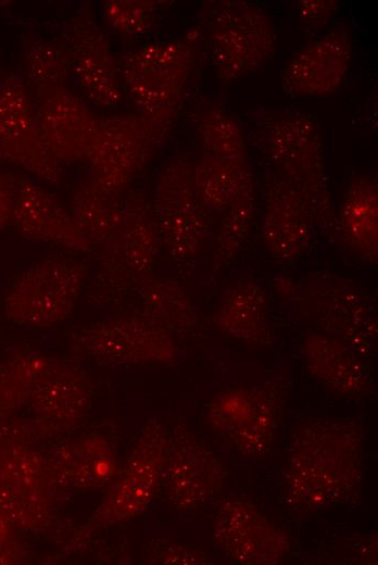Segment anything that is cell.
<instances>
[{
	"instance_id": "1",
	"label": "cell",
	"mask_w": 378,
	"mask_h": 565,
	"mask_svg": "<svg viewBox=\"0 0 378 565\" xmlns=\"http://www.w3.org/2000/svg\"><path fill=\"white\" fill-rule=\"evenodd\" d=\"M363 429L350 418H318L293 434L285 460V498L299 512L349 501L363 473Z\"/></svg>"
},
{
	"instance_id": "2",
	"label": "cell",
	"mask_w": 378,
	"mask_h": 565,
	"mask_svg": "<svg viewBox=\"0 0 378 565\" xmlns=\"http://www.w3.org/2000/svg\"><path fill=\"white\" fill-rule=\"evenodd\" d=\"M255 145L269 168L289 179L305 196L322 227L332 221L324 142L311 115L285 109H261L252 114Z\"/></svg>"
},
{
	"instance_id": "3",
	"label": "cell",
	"mask_w": 378,
	"mask_h": 565,
	"mask_svg": "<svg viewBox=\"0 0 378 565\" xmlns=\"http://www.w3.org/2000/svg\"><path fill=\"white\" fill-rule=\"evenodd\" d=\"M198 36L192 29L181 38L146 43L119 61L121 79L129 98L161 138L180 110Z\"/></svg>"
},
{
	"instance_id": "4",
	"label": "cell",
	"mask_w": 378,
	"mask_h": 565,
	"mask_svg": "<svg viewBox=\"0 0 378 565\" xmlns=\"http://www.w3.org/2000/svg\"><path fill=\"white\" fill-rule=\"evenodd\" d=\"M162 247L160 234L144 193L128 188L123 193V219L117 240L100 251L99 265L88 289V302L96 307H113L129 291L153 275Z\"/></svg>"
},
{
	"instance_id": "5",
	"label": "cell",
	"mask_w": 378,
	"mask_h": 565,
	"mask_svg": "<svg viewBox=\"0 0 378 565\" xmlns=\"http://www.w3.org/2000/svg\"><path fill=\"white\" fill-rule=\"evenodd\" d=\"M212 65L223 81L236 80L262 67L274 54L276 32L268 14L247 1L223 0L206 17Z\"/></svg>"
},
{
	"instance_id": "6",
	"label": "cell",
	"mask_w": 378,
	"mask_h": 565,
	"mask_svg": "<svg viewBox=\"0 0 378 565\" xmlns=\"http://www.w3.org/2000/svg\"><path fill=\"white\" fill-rule=\"evenodd\" d=\"M70 349L103 366L172 364L178 357L173 336L139 312L109 316L74 330Z\"/></svg>"
},
{
	"instance_id": "7",
	"label": "cell",
	"mask_w": 378,
	"mask_h": 565,
	"mask_svg": "<svg viewBox=\"0 0 378 565\" xmlns=\"http://www.w3.org/2000/svg\"><path fill=\"white\" fill-rule=\"evenodd\" d=\"M167 434L155 418L144 423L81 537L129 520L147 510L161 485Z\"/></svg>"
},
{
	"instance_id": "8",
	"label": "cell",
	"mask_w": 378,
	"mask_h": 565,
	"mask_svg": "<svg viewBox=\"0 0 378 565\" xmlns=\"http://www.w3.org/2000/svg\"><path fill=\"white\" fill-rule=\"evenodd\" d=\"M78 261L51 258L23 272L4 299L5 316L27 327H51L73 312L87 277Z\"/></svg>"
},
{
	"instance_id": "9",
	"label": "cell",
	"mask_w": 378,
	"mask_h": 565,
	"mask_svg": "<svg viewBox=\"0 0 378 565\" xmlns=\"http://www.w3.org/2000/svg\"><path fill=\"white\" fill-rule=\"evenodd\" d=\"M152 211L162 246L178 263L193 260L209 236V214L192 179V165L182 156L161 168Z\"/></svg>"
},
{
	"instance_id": "10",
	"label": "cell",
	"mask_w": 378,
	"mask_h": 565,
	"mask_svg": "<svg viewBox=\"0 0 378 565\" xmlns=\"http://www.w3.org/2000/svg\"><path fill=\"white\" fill-rule=\"evenodd\" d=\"M161 140L139 114L99 118L98 135L86 160L89 177L104 190L123 194Z\"/></svg>"
},
{
	"instance_id": "11",
	"label": "cell",
	"mask_w": 378,
	"mask_h": 565,
	"mask_svg": "<svg viewBox=\"0 0 378 565\" xmlns=\"http://www.w3.org/2000/svg\"><path fill=\"white\" fill-rule=\"evenodd\" d=\"M0 160L52 185L61 180V162L41 130L36 103L22 77L0 81Z\"/></svg>"
},
{
	"instance_id": "12",
	"label": "cell",
	"mask_w": 378,
	"mask_h": 565,
	"mask_svg": "<svg viewBox=\"0 0 378 565\" xmlns=\"http://www.w3.org/2000/svg\"><path fill=\"white\" fill-rule=\"evenodd\" d=\"M279 401L269 387H239L216 394L209 405L213 431L244 456L261 457L278 429Z\"/></svg>"
},
{
	"instance_id": "13",
	"label": "cell",
	"mask_w": 378,
	"mask_h": 565,
	"mask_svg": "<svg viewBox=\"0 0 378 565\" xmlns=\"http://www.w3.org/2000/svg\"><path fill=\"white\" fill-rule=\"evenodd\" d=\"M62 43L70 58L72 77L85 98L100 106H116L123 98L118 64L89 4H83L66 21Z\"/></svg>"
},
{
	"instance_id": "14",
	"label": "cell",
	"mask_w": 378,
	"mask_h": 565,
	"mask_svg": "<svg viewBox=\"0 0 378 565\" xmlns=\"http://www.w3.org/2000/svg\"><path fill=\"white\" fill-rule=\"evenodd\" d=\"M220 460L185 425L167 434L161 485L167 502L179 511L200 507L223 487Z\"/></svg>"
},
{
	"instance_id": "15",
	"label": "cell",
	"mask_w": 378,
	"mask_h": 565,
	"mask_svg": "<svg viewBox=\"0 0 378 565\" xmlns=\"http://www.w3.org/2000/svg\"><path fill=\"white\" fill-rule=\"evenodd\" d=\"M318 218L305 196L268 168L263 181L262 240L272 258L288 262L310 248Z\"/></svg>"
},
{
	"instance_id": "16",
	"label": "cell",
	"mask_w": 378,
	"mask_h": 565,
	"mask_svg": "<svg viewBox=\"0 0 378 565\" xmlns=\"http://www.w3.org/2000/svg\"><path fill=\"white\" fill-rule=\"evenodd\" d=\"M213 538L220 551L239 565H275L291 545L286 531L241 500H228L218 506Z\"/></svg>"
},
{
	"instance_id": "17",
	"label": "cell",
	"mask_w": 378,
	"mask_h": 565,
	"mask_svg": "<svg viewBox=\"0 0 378 565\" xmlns=\"http://www.w3.org/2000/svg\"><path fill=\"white\" fill-rule=\"evenodd\" d=\"M93 384L78 363L53 359L32 388L27 403L43 431L66 432L87 415Z\"/></svg>"
},
{
	"instance_id": "18",
	"label": "cell",
	"mask_w": 378,
	"mask_h": 565,
	"mask_svg": "<svg viewBox=\"0 0 378 565\" xmlns=\"http://www.w3.org/2000/svg\"><path fill=\"white\" fill-rule=\"evenodd\" d=\"M352 37L337 27L299 50L285 65L281 83L292 97H325L343 84L351 64Z\"/></svg>"
},
{
	"instance_id": "19",
	"label": "cell",
	"mask_w": 378,
	"mask_h": 565,
	"mask_svg": "<svg viewBox=\"0 0 378 565\" xmlns=\"http://www.w3.org/2000/svg\"><path fill=\"white\" fill-rule=\"evenodd\" d=\"M305 293L313 301L324 334L339 339L362 357L373 351L377 337L375 310L351 284L332 278L315 282Z\"/></svg>"
},
{
	"instance_id": "20",
	"label": "cell",
	"mask_w": 378,
	"mask_h": 565,
	"mask_svg": "<svg viewBox=\"0 0 378 565\" xmlns=\"http://www.w3.org/2000/svg\"><path fill=\"white\" fill-rule=\"evenodd\" d=\"M39 124L55 158L62 162L87 160L98 135L99 118L70 88L36 97Z\"/></svg>"
},
{
	"instance_id": "21",
	"label": "cell",
	"mask_w": 378,
	"mask_h": 565,
	"mask_svg": "<svg viewBox=\"0 0 378 565\" xmlns=\"http://www.w3.org/2000/svg\"><path fill=\"white\" fill-rule=\"evenodd\" d=\"M12 223L28 240L49 242L77 252L93 250L71 213L33 179H14Z\"/></svg>"
},
{
	"instance_id": "22",
	"label": "cell",
	"mask_w": 378,
	"mask_h": 565,
	"mask_svg": "<svg viewBox=\"0 0 378 565\" xmlns=\"http://www.w3.org/2000/svg\"><path fill=\"white\" fill-rule=\"evenodd\" d=\"M47 456L59 485L65 491L106 488L119 468L115 448L101 434L65 440Z\"/></svg>"
},
{
	"instance_id": "23",
	"label": "cell",
	"mask_w": 378,
	"mask_h": 565,
	"mask_svg": "<svg viewBox=\"0 0 378 565\" xmlns=\"http://www.w3.org/2000/svg\"><path fill=\"white\" fill-rule=\"evenodd\" d=\"M303 357L311 375L330 391L348 398L367 392L370 375L363 357L339 339L327 334L307 335Z\"/></svg>"
},
{
	"instance_id": "24",
	"label": "cell",
	"mask_w": 378,
	"mask_h": 565,
	"mask_svg": "<svg viewBox=\"0 0 378 565\" xmlns=\"http://www.w3.org/2000/svg\"><path fill=\"white\" fill-rule=\"evenodd\" d=\"M217 327L247 344L270 342L268 306L263 288L252 280H239L225 292L214 317Z\"/></svg>"
},
{
	"instance_id": "25",
	"label": "cell",
	"mask_w": 378,
	"mask_h": 565,
	"mask_svg": "<svg viewBox=\"0 0 378 565\" xmlns=\"http://www.w3.org/2000/svg\"><path fill=\"white\" fill-rule=\"evenodd\" d=\"M71 215L76 225L99 251L113 246L123 219V194L109 192L89 176L74 192Z\"/></svg>"
},
{
	"instance_id": "26",
	"label": "cell",
	"mask_w": 378,
	"mask_h": 565,
	"mask_svg": "<svg viewBox=\"0 0 378 565\" xmlns=\"http://www.w3.org/2000/svg\"><path fill=\"white\" fill-rule=\"evenodd\" d=\"M344 239L364 260L378 258V188L377 181L363 176L354 179L344 197L339 214Z\"/></svg>"
},
{
	"instance_id": "27",
	"label": "cell",
	"mask_w": 378,
	"mask_h": 565,
	"mask_svg": "<svg viewBox=\"0 0 378 565\" xmlns=\"http://www.w3.org/2000/svg\"><path fill=\"white\" fill-rule=\"evenodd\" d=\"M196 191L207 211L223 213L254 185L249 160L203 155L192 165Z\"/></svg>"
},
{
	"instance_id": "28",
	"label": "cell",
	"mask_w": 378,
	"mask_h": 565,
	"mask_svg": "<svg viewBox=\"0 0 378 565\" xmlns=\"http://www.w3.org/2000/svg\"><path fill=\"white\" fill-rule=\"evenodd\" d=\"M134 290L140 301L137 312L172 336L187 334L196 327L198 313L178 282L152 275Z\"/></svg>"
},
{
	"instance_id": "29",
	"label": "cell",
	"mask_w": 378,
	"mask_h": 565,
	"mask_svg": "<svg viewBox=\"0 0 378 565\" xmlns=\"http://www.w3.org/2000/svg\"><path fill=\"white\" fill-rule=\"evenodd\" d=\"M193 127L204 155L249 160L243 130L236 118L219 105L200 109L193 115Z\"/></svg>"
},
{
	"instance_id": "30",
	"label": "cell",
	"mask_w": 378,
	"mask_h": 565,
	"mask_svg": "<svg viewBox=\"0 0 378 565\" xmlns=\"http://www.w3.org/2000/svg\"><path fill=\"white\" fill-rule=\"evenodd\" d=\"M52 360L40 352L20 351L0 362V417L27 403L32 388Z\"/></svg>"
},
{
	"instance_id": "31",
	"label": "cell",
	"mask_w": 378,
	"mask_h": 565,
	"mask_svg": "<svg viewBox=\"0 0 378 565\" xmlns=\"http://www.w3.org/2000/svg\"><path fill=\"white\" fill-rule=\"evenodd\" d=\"M24 62L36 97L56 89L68 88L72 68L62 42L41 37L29 39L25 47Z\"/></svg>"
},
{
	"instance_id": "32",
	"label": "cell",
	"mask_w": 378,
	"mask_h": 565,
	"mask_svg": "<svg viewBox=\"0 0 378 565\" xmlns=\"http://www.w3.org/2000/svg\"><path fill=\"white\" fill-rule=\"evenodd\" d=\"M255 215L254 185L243 191L223 212V219L215 238V259L218 263L234 260L244 247Z\"/></svg>"
},
{
	"instance_id": "33",
	"label": "cell",
	"mask_w": 378,
	"mask_h": 565,
	"mask_svg": "<svg viewBox=\"0 0 378 565\" xmlns=\"http://www.w3.org/2000/svg\"><path fill=\"white\" fill-rule=\"evenodd\" d=\"M108 25L127 37L150 33L158 21L159 2L153 0H106L102 5Z\"/></svg>"
},
{
	"instance_id": "34",
	"label": "cell",
	"mask_w": 378,
	"mask_h": 565,
	"mask_svg": "<svg viewBox=\"0 0 378 565\" xmlns=\"http://www.w3.org/2000/svg\"><path fill=\"white\" fill-rule=\"evenodd\" d=\"M150 560L156 564H207L201 552L174 541L158 540L152 543Z\"/></svg>"
},
{
	"instance_id": "35",
	"label": "cell",
	"mask_w": 378,
	"mask_h": 565,
	"mask_svg": "<svg viewBox=\"0 0 378 565\" xmlns=\"http://www.w3.org/2000/svg\"><path fill=\"white\" fill-rule=\"evenodd\" d=\"M338 7L339 2L333 0H301L297 3L302 23L312 32L323 27Z\"/></svg>"
},
{
	"instance_id": "36",
	"label": "cell",
	"mask_w": 378,
	"mask_h": 565,
	"mask_svg": "<svg viewBox=\"0 0 378 565\" xmlns=\"http://www.w3.org/2000/svg\"><path fill=\"white\" fill-rule=\"evenodd\" d=\"M15 177L0 172V230L12 223Z\"/></svg>"
}]
</instances>
